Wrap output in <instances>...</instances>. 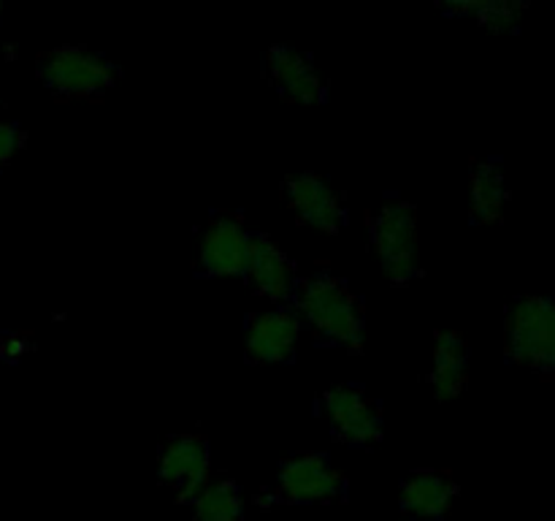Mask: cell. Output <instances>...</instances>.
Masks as SVG:
<instances>
[{"instance_id": "6da1fadb", "label": "cell", "mask_w": 555, "mask_h": 521, "mask_svg": "<svg viewBox=\"0 0 555 521\" xmlns=\"http://www.w3.org/2000/svg\"><path fill=\"white\" fill-rule=\"evenodd\" d=\"M296 315L325 345L358 353L366 340V313L347 280L331 271H318L298 282L293 296Z\"/></svg>"}, {"instance_id": "7a4b0ae2", "label": "cell", "mask_w": 555, "mask_h": 521, "mask_svg": "<svg viewBox=\"0 0 555 521\" xmlns=\"http://www.w3.org/2000/svg\"><path fill=\"white\" fill-rule=\"evenodd\" d=\"M38 79L57 98H101L117 81L119 71L106 54L87 47H57L36 60Z\"/></svg>"}, {"instance_id": "3957f363", "label": "cell", "mask_w": 555, "mask_h": 521, "mask_svg": "<svg viewBox=\"0 0 555 521\" xmlns=\"http://www.w3.org/2000/svg\"><path fill=\"white\" fill-rule=\"evenodd\" d=\"M372 250L393 285H406L421 271L417 260V209L404 199H388L369 223Z\"/></svg>"}, {"instance_id": "277c9868", "label": "cell", "mask_w": 555, "mask_h": 521, "mask_svg": "<svg viewBox=\"0 0 555 521\" xmlns=\"http://www.w3.org/2000/svg\"><path fill=\"white\" fill-rule=\"evenodd\" d=\"M507 356L509 361L531 372L555 369V302L542 296H526L513 302L507 313Z\"/></svg>"}, {"instance_id": "5b68a950", "label": "cell", "mask_w": 555, "mask_h": 521, "mask_svg": "<svg viewBox=\"0 0 555 521\" xmlns=\"http://www.w3.org/2000/svg\"><path fill=\"white\" fill-rule=\"evenodd\" d=\"M320 410L328 421L331 434L339 443L352 445V448H369L383 440V410L377 402L369 399L361 385H331L320 396Z\"/></svg>"}, {"instance_id": "8992f818", "label": "cell", "mask_w": 555, "mask_h": 521, "mask_svg": "<svg viewBox=\"0 0 555 521\" xmlns=\"http://www.w3.org/2000/svg\"><path fill=\"white\" fill-rule=\"evenodd\" d=\"M274 492L282 503H336L347 494V478L331 465L325 454L304 450L282 461L276 470Z\"/></svg>"}, {"instance_id": "52a82bcc", "label": "cell", "mask_w": 555, "mask_h": 521, "mask_svg": "<svg viewBox=\"0 0 555 521\" xmlns=\"http://www.w3.org/2000/svg\"><path fill=\"white\" fill-rule=\"evenodd\" d=\"M253 247V231H247L236 212H215L201 231L198 269L206 277H238L244 280Z\"/></svg>"}, {"instance_id": "ba28073f", "label": "cell", "mask_w": 555, "mask_h": 521, "mask_svg": "<svg viewBox=\"0 0 555 521\" xmlns=\"http://www.w3.org/2000/svg\"><path fill=\"white\" fill-rule=\"evenodd\" d=\"M157 478L163 486L171 488L177 503L193 505L211 481L209 443L198 434L166 440L157 454Z\"/></svg>"}, {"instance_id": "9c48e42d", "label": "cell", "mask_w": 555, "mask_h": 521, "mask_svg": "<svg viewBox=\"0 0 555 521\" xmlns=\"http://www.w3.org/2000/svg\"><path fill=\"white\" fill-rule=\"evenodd\" d=\"M282 195H285L287 209L296 215V220L314 228V231L334 237L347 226L345 195L320 174H293L282 185Z\"/></svg>"}, {"instance_id": "30bf717a", "label": "cell", "mask_w": 555, "mask_h": 521, "mask_svg": "<svg viewBox=\"0 0 555 521\" xmlns=\"http://www.w3.org/2000/svg\"><path fill=\"white\" fill-rule=\"evenodd\" d=\"M301 318L296 309L276 307L263 309L247 318L244 326V353H247L249 364H287L296 356L298 336H301Z\"/></svg>"}, {"instance_id": "8fae6325", "label": "cell", "mask_w": 555, "mask_h": 521, "mask_svg": "<svg viewBox=\"0 0 555 521\" xmlns=\"http://www.w3.org/2000/svg\"><path fill=\"white\" fill-rule=\"evenodd\" d=\"M266 76L271 87L296 106H320L328 98L323 74L314 65L312 54L293 47H271L266 52Z\"/></svg>"}, {"instance_id": "7c38bea8", "label": "cell", "mask_w": 555, "mask_h": 521, "mask_svg": "<svg viewBox=\"0 0 555 521\" xmlns=\"http://www.w3.org/2000/svg\"><path fill=\"white\" fill-rule=\"evenodd\" d=\"M247 285L253 288L258 296L269 298V302H291L298 291V271L291 255L280 247L266 233H253V247H249V264L247 275H244Z\"/></svg>"}, {"instance_id": "4fadbf2b", "label": "cell", "mask_w": 555, "mask_h": 521, "mask_svg": "<svg viewBox=\"0 0 555 521\" xmlns=\"http://www.w3.org/2000/svg\"><path fill=\"white\" fill-rule=\"evenodd\" d=\"M459 499V483L448 470H415L401 481L399 508L415 519H442Z\"/></svg>"}, {"instance_id": "5bb4252c", "label": "cell", "mask_w": 555, "mask_h": 521, "mask_svg": "<svg viewBox=\"0 0 555 521\" xmlns=\"http://www.w3.org/2000/svg\"><path fill=\"white\" fill-rule=\"evenodd\" d=\"M469 347L459 331H437L431 351V372L428 389L437 402H453L464 394L469 380Z\"/></svg>"}, {"instance_id": "9a60e30c", "label": "cell", "mask_w": 555, "mask_h": 521, "mask_svg": "<svg viewBox=\"0 0 555 521\" xmlns=\"http://www.w3.org/2000/svg\"><path fill=\"white\" fill-rule=\"evenodd\" d=\"M507 204V182L496 161H480L472 166L469 177V212L480 226H493L502 220Z\"/></svg>"}, {"instance_id": "2e32d148", "label": "cell", "mask_w": 555, "mask_h": 521, "mask_svg": "<svg viewBox=\"0 0 555 521\" xmlns=\"http://www.w3.org/2000/svg\"><path fill=\"white\" fill-rule=\"evenodd\" d=\"M193 521H244L242 488L231 478H211L195 497Z\"/></svg>"}, {"instance_id": "e0dca14e", "label": "cell", "mask_w": 555, "mask_h": 521, "mask_svg": "<svg viewBox=\"0 0 555 521\" xmlns=\"http://www.w3.org/2000/svg\"><path fill=\"white\" fill-rule=\"evenodd\" d=\"M475 16H477V25H482L486 30L513 33L518 30L520 9L509 3H477Z\"/></svg>"}, {"instance_id": "ac0fdd59", "label": "cell", "mask_w": 555, "mask_h": 521, "mask_svg": "<svg viewBox=\"0 0 555 521\" xmlns=\"http://www.w3.org/2000/svg\"><path fill=\"white\" fill-rule=\"evenodd\" d=\"M25 147V130L20 123H11V119H0V168L9 161H14L16 152Z\"/></svg>"}, {"instance_id": "d6986e66", "label": "cell", "mask_w": 555, "mask_h": 521, "mask_svg": "<svg viewBox=\"0 0 555 521\" xmlns=\"http://www.w3.org/2000/svg\"><path fill=\"white\" fill-rule=\"evenodd\" d=\"M0 16H3V5H0Z\"/></svg>"}]
</instances>
